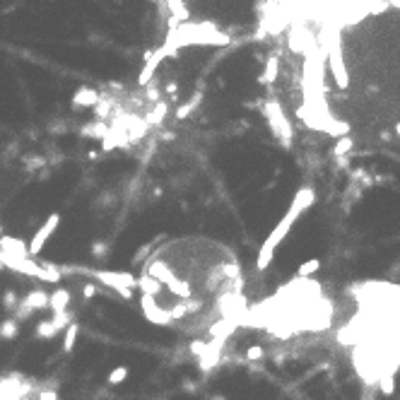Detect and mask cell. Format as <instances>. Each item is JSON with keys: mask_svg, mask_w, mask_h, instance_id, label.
I'll return each instance as SVG.
<instances>
[{"mask_svg": "<svg viewBox=\"0 0 400 400\" xmlns=\"http://www.w3.org/2000/svg\"><path fill=\"white\" fill-rule=\"evenodd\" d=\"M369 333L364 335L367 357L371 361H400V297L369 301L364 321Z\"/></svg>", "mask_w": 400, "mask_h": 400, "instance_id": "cell-1", "label": "cell"}, {"mask_svg": "<svg viewBox=\"0 0 400 400\" xmlns=\"http://www.w3.org/2000/svg\"><path fill=\"white\" fill-rule=\"evenodd\" d=\"M58 222H61V215H58V212H53V215H51V217H48V220L41 224V229H36V234H34V239L29 241V249H27V251H29V256H36V253H39L41 249L46 246L48 236L55 232Z\"/></svg>", "mask_w": 400, "mask_h": 400, "instance_id": "cell-2", "label": "cell"}, {"mask_svg": "<svg viewBox=\"0 0 400 400\" xmlns=\"http://www.w3.org/2000/svg\"><path fill=\"white\" fill-rule=\"evenodd\" d=\"M68 306H70V292L61 287L53 294H48V309L53 311V316H65L68 314Z\"/></svg>", "mask_w": 400, "mask_h": 400, "instance_id": "cell-3", "label": "cell"}, {"mask_svg": "<svg viewBox=\"0 0 400 400\" xmlns=\"http://www.w3.org/2000/svg\"><path fill=\"white\" fill-rule=\"evenodd\" d=\"M17 330H20V323H17L15 318H8V321L0 323V337H3V340H15Z\"/></svg>", "mask_w": 400, "mask_h": 400, "instance_id": "cell-4", "label": "cell"}, {"mask_svg": "<svg viewBox=\"0 0 400 400\" xmlns=\"http://www.w3.org/2000/svg\"><path fill=\"white\" fill-rule=\"evenodd\" d=\"M78 323H70L68 330H65V337H63V350L65 352H70L72 347H75V340H78Z\"/></svg>", "mask_w": 400, "mask_h": 400, "instance_id": "cell-5", "label": "cell"}, {"mask_svg": "<svg viewBox=\"0 0 400 400\" xmlns=\"http://www.w3.org/2000/svg\"><path fill=\"white\" fill-rule=\"evenodd\" d=\"M126 376H128V367H118V369H113V371L109 374V384L111 386L123 384V381H126Z\"/></svg>", "mask_w": 400, "mask_h": 400, "instance_id": "cell-6", "label": "cell"}, {"mask_svg": "<svg viewBox=\"0 0 400 400\" xmlns=\"http://www.w3.org/2000/svg\"><path fill=\"white\" fill-rule=\"evenodd\" d=\"M17 304H20V301H17V294H15V292H5V297H3V306L12 311V309H17Z\"/></svg>", "mask_w": 400, "mask_h": 400, "instance_id": "cell-7", "label": "cell"}, {"mask_svg": "<svg viewBox=\"0 0 400 400\" xmlns=\"http://www.w3.org/2000/svg\"><path fill=\"white\" fill-rule=\"evenodd\" d=\"M92 253H94V256H104V253H106V246H104V243H99V241H97L94 246H92Z\"/></svg>", "mask_w": 400, "mask_h": 400, "instance_id": "cell-8", "label": "cell"}, {"mask_svg": "<svg viewBox=\"0 0 400 400\" xmlns=\"http://www.w3.org/2000/svg\"><path fill=\"white\" fill-rule=\"evenodd\" d=\"M94 292H97L94 284H85V299H92L94 297Z\"/></svg>", "mask_w": 400, "mask_h": 400, "instance_id": "cell-9", "label": "cell"}]
</instances>
